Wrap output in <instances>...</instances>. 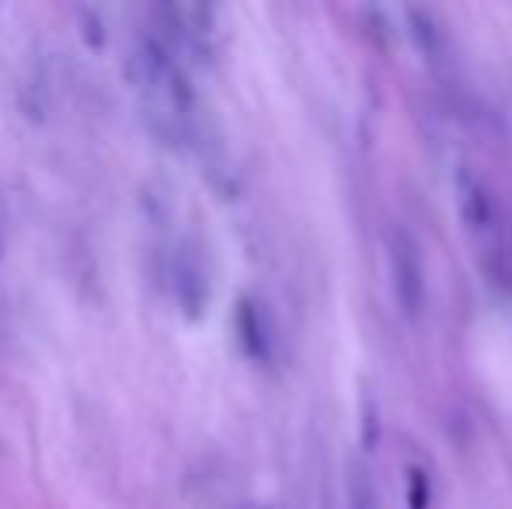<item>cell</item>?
<instances>
[{
	"label": "cell",
	"instance_id": "cell-4",
	"mask_svg": "<svg viewBox=\"0 0 512 509\" xmlns=\"http://www.w3.org/2000/svg\"><path fill=\"white\" fill-rule=\"evenodd\" d=\"M178 297H182L185 318L199 321L206 314L209 286H206L203 269H199L192 258H182V262H178Z\"/></svg>",
	"mask_w": 512,
	"mask_h": 509
},
{
	"label": "cell",
	"instance_id": "cell-3",
	"mask_svg": "<svg viewBox=\"0 0 512 509\" xmlns=\"http://www.w3.org/2000/svg\"><path fill=\"white\" fill-rule=\"evenodd\" d=\"M457 192H460V213H464L467 227L474 231H485L492 224V203H488V192L471 171H460L457 178Z\"/></svg>",
	"mask_w": 512,
	"mask_h": 509
},
{
	"label": "cell",
	"instance_id": "cell-1",
	"mask_svg": "<svg viewBox=\"0 0 512 509\" xmlns=\"http://www.w3.org/2000/svg\"><path fill=\"white\" fill-rule=\"evenodd\" d=\"M391 279H394V297H398L401 311L415 318L425 304V265L418 241L411 238L405 227L391 231Z\"/></svg>",
	"mask_w": 512,
	"mask_h": 509
},
{
	"label": "cell",
	"instance_id": "cell-7",
	"mask_svg": "<svg viewBox=\"0 0 512 509\" xmlns=\"http://www.w3.org/2000/svg\"><path fill=\"white\" fill-rule=\"evenodd\" d=\"M432 489H429V475L422 468L408 471V509H429Z\"/></svg>",
	"mask_w": 512,
	"mask_h": 509
},
{
	"label": "cell",
	"instance_id": "cell-5",
	"mask_svg": "<svg viewBox=\"0 0 512 509\" xmlns=\"http://www.w3.org/2000/svg\"><path fill=\"white\" fill-rule=\"evenodd\" d=\"M408 25H411V35H415L418 49H422L425 56H432L439 49V28H436V18H432V11H425V7H408L405 11Z\"/></svg>",
	"mask_w": 512,
	"mask_h": 509
},
{
	"label": "cell",
	"instance_id": "cell-6",
	"mask_svg": "<svg viewBox=\"0 0 512 509\" xmlns=\"http://www.w3.org/2000/svg\"><path fill=\"white\" fill-rule=\"evenodd\" d=\"M349 496H352V509H380L377 489H373L370 475L363 468H352L349 478Z\"/></svg>",
	"mask_w": 512,
	"mask_h": 509
},
{
	"label": "cell",
	"instance_id": "cell-9",
	"mask_svg": "<svg viewBox=\"0 0 512 509\" xmlns=\"http://www.w3.org/2000/svg\"><path fill=\"white\" fill-rule=\"evenodd\" d=\"M84 21H88V28H84L88 42H91V46H102V35L95 32V28H98V18H95V14H84Z\"/></svg>",
	"mask_w": 512,
	"mask_h": 509
},
{
	"label": "cell",
	"instance_id": "cell-2",
	"mask_svg": "<svg viewBox=\"0 0 512 509\" xmlns=\"http://www.w3.org/2000/svg\"><path fill=\"white\" fill-rule=\"evenodd\" d=\"M237 339H241V349L251 356V360L265 363L272 353V339H269V328H265V318L258 311L255 300H237Z\"/></svg>",
	"mask_w": 512,
	"mask_h": 509
},
{
	"label": "cell",
	"instance_id": "cell-8",
	"mask_svg": "<svg viewBox=\"0 0 512 509\" xmlns=\"http://www.w3.org/2000/svg\"><path fill=\"white\" fill-rule=\"evenodd\" d=\"M377 443H380L377 408H373V401H363V447L366 450H377Z\"/></svg>",
	"mask_w": 512,
	"mask_h": 509
}]
</instances>
